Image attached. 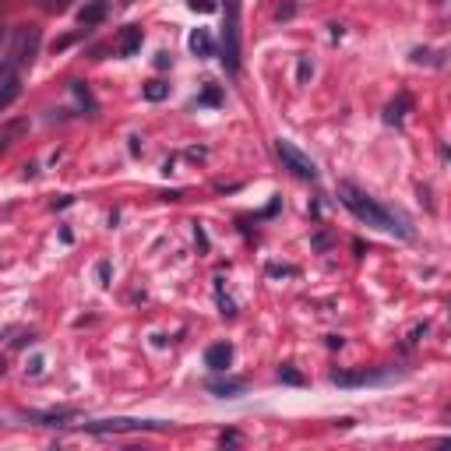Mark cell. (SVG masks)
I'll return each instance as SVG.
<instances>
[{
    "label": "cell",
    "instance_id": "29",
    "mask_svg": "<svg viewBox=\"0 0 451 451\" xmlns=\"http://www.w3.org/2000/svg\"><path fill=\"white\" fill-rule=\"evenodd\" d=\"M32 342H39V339H35V335H32V332H28V335H21V339H18V342H14V346H32Z\"/></svg>",
    "mask_w": 451,
    "mask_h": 451
},
{
    "label": "cell",
    "instance_id": "4",
    "mask_svg": "<svg viewBox=\"0 0 451 451\" xmlns=\"http://www.w3.org/2000/svg\"><path fill=\"white\" fill-rule=\"evenodd\" d=\"M275 152H279L282 166H286L293 176H300V180H318V166H314V159H311V155H303L293 141L279 138V141H275Z\"/></svg>",
    "mask_w": 451,
    "mask_h": 451
},
{
    "label": "cell",
    "instance_id": "10",
    "mask_svg": "<svg viewBox=\"0 0 451 451\" xmlns=\"http://www.w3.org/2000/svg\"><path fill=\"white\" fill-rule=\"evenodd\" d=\"M106 11H109L106 0H88V4L78 11V25H81V28H92V25H99V21L106 18Z\"/></svg>",
    "mask_w": 451,
    "mask_h": 451
},
{
    "label": "cell",
    "instance_id": "26",
    "mask_svg": "<svg viewBox=\"0 0 451 451\" xmlns=\"http://www.w3.org/2000/svg\"><path fill=\"white\" fill-rule=\"evenodd\" d=\"M268 275H296V268H286V265H268Z\"/></svg>",
    "mask_w": 451,
    "mask_h": 451
},
{
    "label": "cell",
    "instance_id": "23",
    "mask_svg": "<svg viewBox=\"0 0 451 451\" xmlns=\"http://www.w3.org/2000/svg\"><path fill=\"white\" fill-rule=\"evenodd\" d=\"M187 4H191V11H201V14H212L219 7L215 0H187Z\"/></svg>",
    "mask_w": 451,
    "mask_h": 451
},
{
    "label": "cell",
    "instance_id": "31",
    "mask_svg": "<svg viewBox=\"0 0 451 451\" xmlns=\"http://www.w3.org/2000/svg\"><path fill=\"white\" fill-rule=\"evenodd\" d=\"M7 145H11V141H7V138H0V155L7 152Z\"/></svg>",
    "mask_w": 451,
    "mask_h": 451
},
{
    "label": "cell",
    "instance_id": "12",
    "mask_svg": "<svg viewBox=\"0 0 451 451\" xmlns=\"http://www.w3.org/2000/svg\"><path fill=\"white\" fill-rule=\"evenodd\" d=\"M409 106H413V99H409L406 92H399V95H395V99H392V102L385 106V124H395V127H399V124L406 120Z\"/></svg>",
    "mask_w": 451,
    "mask_h": 451
},
{
    "label": "cell",
    "instance_id": "7",
    "mask_svg": "<svg viewBox=\"0 0 451 451\" xmlns=\"http://www.w3.org/2000/svg\"><path fill=\"white\" fill-rule=\"evenodd\" d=\"M141 42H145L141 25H127V28L116 35V56H134V53L141 49Z\"/></svg>",
    "mask_w": 451,
    "mask_h": 451
},
{
    "label": "cell",
    "instance_id": "24",
    "mask_svg": "<svg viewBox=\"0 0 451 451\" xmlns=\"http://www.w3.org/2000/svg\"><path fill=\"white\" fill-rule=\"evenodd\" d=\"M293 14H296V4H282V7L275 11V18H279V21H289Z\"/></svg>",
    "mask_w": 451,
    "mask_h": 451
},
{
    "label": "cell",
    "instance_id": "14",
    "mask_svg": "<svg viewBox=\"0 0 451 451\" xmlns=\"http://www.w3.org/2000/svg\"><path fill=\"white\" fill-rule=\"evenodd\" d=\"M279 381L282 385H293V388H303L307 385V378L296 371V363H279Z\"/></svg>",
    "mask_w": 451,
    "mask_h": 451
},
{
    "label": "cell",
    "instance_id": "11",
    "mask_svg": "<svg viewBox=\"0 0 451 451\" xmlns=\"http://www.w3.org/2000/svg\"><path fill=\"white\" fill-rule=\"evenodd\" d=\"M187 46H191L194 56H215V39H212L208 28H194L191 39H187Z\"/></svg>",
    "mask_w": 451,
    "mask_h": 451
},
{
    "label": "cell",
    "instance_id": "13",
    "mask_svg": "<svg viewBox=\"0 0 451 451\" xmlns=\"http://www.w3.org/2000/svg\"><path fill=\"white\" fill-rule=\"evenodd\" d=\"M25 420L39 423V427H64L67 420H74L71 409H60V413H25Z\"/></svg>",
    "mask_w": 451,
    "mask_h": 451
},
{
    "label": "cell",
    "instance_id": "28",
    "mask_svg": "<svg viewBox=\"0 0 451 451\" xmlns=\"http://www.w3.org/2000/svg\"><path fill=\"white\" fill-rule=\"evenodd\" d=\"M219 441H222V445H236V441H240V434H236V431H226Z\"/></svg>",
    "mask_w": 451,
    "mask_h": 451
},
{
    "label": "cell",
    "instance_id": "27",
    "mask_svg": "<svg viewBox=\"0 0 451 451\" xmlns=\"http://www.w3.org/2000/svg\"><path fill=\"white\" fill-rule=\"evenodd\" d=\"M169 60H173L169 53H155V67H159V71H162V67H169Z\"/></svg>",
    "mask_w": 451,
    "mask_h": 451
},
{
    "label": "cell",
    "instance_id": "25",
    "mask_svg": "<svg viewBox=\"0 0 451 451\" xmlns=\"http://www.w3.org/2000/svg\"><path fill=\"white\" fill-rule=\"evenodd\" d=\"M194 240H198V251H201V254H208V236H205V229H201V226H194Z\"/></svg>",
    "mask_w": 451,
    "mask_h": 451
},
{
    "label": "cell",
    "instance_id": "9",
    "mask_svg": "<svg viewBox=\"0 0 451 451\" xmlns=\"http://www.w3.org/2000/svg\"><path fill=\"white\" fill-rule=\"evenodd\" d=\"M215 399H240L243 392H247V381L243 378H226V381H208L205 385Z\"/></svg>",
    "mask_w": 451,
    "mask_h": 451
},
{
    "label": "cell",
    "instance_id": "15",
    "mask_svg": "<svg viewBox=\"0 0 451 451\" xmlns=\"http://www.w3.org/2000/svg\"><path fill=\"white\" fill-rule=\"evenodd\" d=\"M18 95H21V81H18V74H14V78H7V81L0 85V109H7Z\"/></svg>",
    "mask_w": 451,
    "mask_h": 451
},
{
    "label": "cell",
    "instance_id": "18",
    "mask_svg": "<svg viewBox=\"0 0 451 451\" xmlns=\"http://www.w3.org/2000/svg\"><path fill=\"white\" fill-rule=\"evenodd\" d=\"M215 300H219V307H222V318H236V303L222 293V279H215Z\"/></svg>",
    "mask_w": 451,
    "mask_h": 451
},
{
    "label": "cell",
    "instance_id": "16",
    "mask_svg": "<svg viewBox=\"0 0 451 451\" xmlns=\"http://www.w3.org/2000/svg\"><path fill=\"white\" fill-rule=\"evenodd\" d=\"M71 92L78 95V102L85 106V113H95L99 106H95V99H92V92H88V85L85 81H71Z\"/></svg>",
    "mask_w": 451,
    "mask_h": 451
},
{
    "label": "cell",
    "instance_id": "33",
    "mask_svg": "<svg viewBox=\"0 0 451 451\" xmlns=\"http://www.w3.org/2000/svg\"><path fill=\"white\" fill-rule=\"evenodd\" d=\"M124 4H131V0H124Z\"/></svg>",
    "mask_w": 451,
    "mask_h": 451
},
{
    "label": "cell",
    "instance_id": "22",
    "mask_svg": "<svg viewBox=\"0 0 451 451\" xmlns=\"http://www.w3.org/2000/svg\"><path fill=\"white\" fill-rule=\"evenodd\" d=\"M95 275H99V286H109V275H113V265H109V261H99V265H95Z\"/></svg>",
    "mask_w": 451,
    "mask_h": 451
},
{
    "label": "cell",
    "instance_id": "17",
    "mask_svg": "<svg viewBox=\"0 0 451 451\" xmlns=\"http://www.w3.org/2000/svg\"><path fill=\"white\" fill-rule=\"evenodd\" d=\"M141 92H145V99H148V102H162V99L169 95V85L155 78V81H148V85H145Z\"/></svg>",
    "mask_w": 451,
    "mask_h": 451
},
{
    "label": "cell",
    "instance_id": "32",
    "mask_svg": "<svg viewBox=\"0 0 451 451\" xmlns=\"http://www.w3.org/2000/svg\"><path fill=\"white\" fill-rule=\"evenodd\" d=\"M0 39H4V28H0Z\"/></svg>",
    "mask_w": 451,
    "mask_h": 451
},
{
    "label": "cell",
    "instance_id": "6",
    "mask_svg": "<svg viewBox=\"0 0 451 451\" xmlns=\"http://www.w3.org/2000/svg\"><path fill=\"white\" fill-rule=\"evenodd\" d=\"M395 371H332V385L339 388H363V385H385Z\"/></svg>",
    "mask_w": 451,
    "mask_h": 451
},
{
    "label": "cell",
    "instance_id": "2",
    "mask_svg": "<svg viewBox=\"0 0 451 451\" xmlns=\"http://www.w3.org/2000/svg\"><path fill=\"white\" fill-rule=\"evenodd\" d=\"M222 64L229 74L240 71V0H226L222 18Z\"/></svg>",
    "mask_w": 451,
    "mask_h": 451
},
{
    "label": "cell",
    "instance_id": "1",
    "mask_svg": "<svg viewBox=\"0 0 451 451\" xmlns=\"http://www.w3.org/2000/svg\"><path fill=\"white\" fill-rule=\"evenodd\" d=\"M339 201H342L360 222H367V226H374V229H385V233H392V236H399V240H409V236H413V229H409L395 212H388L385 205H378L371 194H363V191L353 187V184H339Z\"/></svg>",
    "mask_w": 451,
    "mask_h": 451
},
{
    "label": "cell",
    "instance_id": "30",
    "mask_svg": "<svg viewBox=\"0 0 451 451\" xmlns=\"http://www.w3.org/2000/svg\"><path fill=\"white\" fill-rule=\"evenodd\" d=\"M328 349H342V335H328Z\"/></svg>",
    "mask_w": 451,
    "mask_h": 451
},
{
    "label": "cell",
    "instance_id": "21",
    "mask_svg": "<svg viewBox=\"0 0 451 451\" xmlns=\"http://www.w3.org/2000/svg\"><path fill=\"white\" fill-rule=\"evenodd\" d=\"M42 11H49V14H60V11H67V4L71 0H35Z\"/></svg>",
    "mask_w": 451,
    "mask_h": 451
},
{
    "label": "cell",
    "instance_id": "5",
    "mask_svg": "<svg viewBox=\"0 0 451 451\" xmlns=\"http://www.w3.org/2000/svg\"><path fill=\"white\" fill-rule=\"evenodd\" d=\"M35 53H39V28H35V25L14 28V49H11L14 67H32Z\"/></svg>",
    "mask_w": 451,
    "mask_h": 451
},
{
    "label": "cell",
    "instance_id": "20",
    "mask_svg": "<svg viewBox=\"0 0 451 451\" xmlns=\"http://www.w3.org/2000/svg\"><path fill=\"white\" fill-rule=\"evenodd\" d=\"M219 102H222V92H219L215 85H208V88L198 95V106H219Z\"/></svg>",
    "mask_w": 451,
    "mask_h": 451
},
{
    "label": "cell",
    "instance_id": "19",
    "mask_svg": "<svg viewBox=\"0 0 451 451\" xmlns=\"http://www.w3.org/2000/svg\"><path fill=\"white\" fill-rule=\"evenodd\" d=\"M311 78H314V64H311V56H300V64H296V81L307 85Z\"/></svg>",
    "mask_w": 451,
    "mask_h": 451
},
{
    "label": "cell",
    "instance_id": "3",
    "mask_svg": "<svg viewBox=\"0 0 451 451\" xmlns=\"http://www.w3.org/2000/svg\"><path fill=\"white\" fill-rule=\"evenodd\" d=\"M88 434H145V431H166L169 423L166 420H134V416H116V420H92V423H81Z\"/></svg>",
    "mask_w": 451,
    "mask_h": 451
},
{
    "label": "cell",
    "instance_id": "34",
    "mask_svg": "<svg viewBox=\"0 0 451 451\" xmlns=\"http://www.w3.org/2000/svg\"><path fill=\"white\" fill-rule=\"evenodd\" d=\"M0 4H4V0H0Z\"/></svg>",
    "mask_w": 451,
    "mask_h": 451
},
{
    "label": "cell",
    "instance_id": "8",
    "mask_svg": "<svg viewBox=\"0 0 451 451\" xmlns=\"http://www.w3.org/2000/svg\"><path fill=\"white\" fill-rule=\"evenodd\" d=\"M229 363H233V346H229V342H215V346L205 349V367H208V371L222 374Z\"/></svg>",
    "mask_w": 451,
    "mask_h": 451
}]
</instances>
